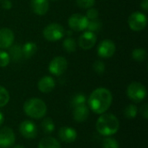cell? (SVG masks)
Instances as JSON below:
<instances>
[{"label": "cell", "mask_w": 148, "mask_h": 148, "mask_svg": "<svg viewBox=\"0 0 148 148\" xmlns=\"http://www.w3.org/2000/svg\"><path fill=\"white\" fill-rule=\"evenodd\" d=\"M13 148H25L23 146H22V145H16V146H15Z\"/></svg>", "instance_id": "8d00e7d4"}, {"label": "cell", "mask_w": 148, "mask_h": 148, "mask_svg": "<svg viewBox=\"0 0 148 148\" xmlns=\"http://www.w3.org/2000/svg\"><path fill=\"white\" fill-rule=\"evenodd\" d=\"M1 4H2V8L4 10H10L12 8V3L10 0H2Z\"/></svg>", "instance_id": "836d02e7"}, {"label": "cell", "mask_w": 148, "mask_h": 148, "mask_svg": "<svg viewBox=\"0 0 148 148\" xmlns=\"http://www.w3.org/2000/svg\"><path fill=\"white\" fill-rule=\"evenodd\" d=\"M138 114V108L135 105L130 104L127 106L124 109V115L127 119H134Z\"/></svg>", "instance_id": "484cf974"}, {"label": "cell", "mask_w": 148, "mask_h": 148, "mask_svg": "<svg viewBox=\"0 0 148 148\" xmlns=\"http://www.w3.org/2000/svg\"><path fill=\"white\" fill-rule=\"evenodd\" d=\"M55 87H56L55 80L51 76H49V75H45L42 77L37 83L38 89L42 93H44V94L50 93L51 91L54 90Z\"/></svg>", "instance_id": "9a60e30c"}, {"label": "cell", "mask_w": 148, "mask_h": 148, "mask_svg": "<svg viewBox=\"0 0 148 148\" xmlns=\"http://www.w3.org/2000/svg\"><path fill=\"white\" fill-rule=\"evenodd\" d=\"M30 7L33 12L38 16L45 15L49 8V0H31Z\"/></svg>", "instance_id": "2e32d148"}, {"label": "cell", "mask_w": 148, "mask_h": 148, "mask_svg": "<svg viewBox=\"0 0 148 148\" xmlns=\"http://www.w3.org/2000/svg\"><path fill=\"white\" fill-rule=\"evenodd\" d=\"M102 28V23L101 20H99L98 18L96 19H93V20H88V30L91 31V32H97L100 31Z\"/></svg>", "instance_id": "d4e9b609"}, {"label": "cell", "mask_w": 148, "mask_h": 148, "mask_svg": "<svg viewBox=\"0 0 148 148\" xmlns=\"http://www.w3.org/2000/svg\"><path fill=\"white\" fill-rule=\"evenodd\" d=\"M147 54L146 49H144L142 48H137V49H134L132 52L133 59L139 62H144L147 58Z\"/></svg>", "instance_id": "603a6c76"}, {"label": "cell", "mask_w": 148, "mask_h": 148, "mask_svg": "<svg viewBox=\"0 0 148 148\" xmlns=\"http://www.w3.org/2000/svg\"><path fill=\"white\" fill-rule=\"evenodd\" d=\"M3 121H4V117H3V114H2V112H0V126L3 123Z\"/></svg>", "instance_id": "d590c367"}, {"label": "cell", "mask_w": 148, "mask_h": 148, "mask_svg": "<svg viewBox=\"0 0 148 148\" xmlns=\"http://www.w3.org/2000/svg\"><path fill=\"white\" fill-rule=\"evenodd\" d=\"M15 35L9 28L0 29V49H9L14 42Z\"/></svg>", "instance_id": "4fadbf2b"}, {"label": "cell", "mask_w": 148, "mask_h": 148, "mask_svg": "<svg viewBox=\"0 0 148 148\" xmlns=\"http://www.w3.org/2000/svg\"><path fill=\"white\" fill-rule=\"evenodd\" d=\"M120 128L118 118L112 114H102L96 121V130L103 136H111L115 134Z\"/></svg>", "instance_id": "7a4b0ae2"}, {"label": "cell", "mask_w": 148, "mask_h": 148, "mask_svg": "<svg viewBox=\"0 0 148 148\" xmlns=\"http://www.w3.org/2000/svg\"><path fill=\"white\" fill-rule=\"evenodd\" d=\"M116 50V47L114 42L110 39L102 40L98 47H97V53L100 57L102 58H110L112 57Z\"/></svg>", "instance_id": "9c48e42d"}, {"label": "cell", "mask_w": 148, "mask_h": 148, "mask_svg": "<svg viewBox=\"0 0 148 148\" xmlns=\"http://www.w3.org/2000/svg\"><path fill=\"white\" fill-rule=\"evenodd\" d=\"M9 56L10 58H11L15 62H18L22 57H23V50H22V46L19 44L16 45H11L10 47V51H9Z\"/></svg>", "instance_id": "ffe728a7"}, {"label": "cell", "mask_w": 148, "mask_h": 148, "mask_svg": "<svg viewBox=\"0 0 148 148\" xmlns=\"http://www.w3.org/2000/svg\"><path fill=\"white\" fill-rule=\"evenodd\" d=\"M60 140L65 143H73L77 139V132L70 127H62L58 131Z\"/></svg>", "instance_id": "5bb4252c"}, {"label": "cell", "mask_w": 148, "mask_h": 148, "mask_svg": "<svg viewBox=\"0 0 148 148\" xmlns=\"http://www.w3.org/2000/svg\"><path fill=\"white\" fill-rule=\"evenodd\" d=\"M73 116H74L75 121L78 123H82L86 121L89 116L88 107L86 104H84V105L75 108L73 111Z\"/></svg>", "instance_id": "e0dca14e"}, {"label": "cell", "mask_w": 148, "mask_h": 148, "mask_svg": "<svg viewBox=\"0 0 148 148\" xmlns=\"http://www.w3.org/2000/svg\"><path fill=\"white\" fill-rule=\"evenodd\" d=\"M99 16V11L95 9V8H89L87 11V14H86V17L88 19V20H93V19H96L98 18Z\"/></svg>", "instance_id": "1f68e13d"}, {"label": "cell", "mask_w": 148, "mask_h": 148, "mask_svg": "<svg viewBox=\"0 0 148 148\" xmlns=\"http://www.w3.org/2000/svg\"><path fill=\"white\" fill-rule=\"evenodd\" d=\"M76 3L82 9H89L95 3V0H76Z\"/></svg>", "instance_id": "4dcf8cb0"}, {"label": "cell", "mask_w": 148, "mask_h": 148, "mask_svg": "<svg viewBox=\"0 0 148 148\" xmlns=\"http://www.w3.org/2000/svg\"><path fill=\"white\" fill-rule=\"evenodd\" d=\"M24 113L32 119H41L47 113L45 102L39 98L28 99L23 104Z\"/></svg>", "instance_id": "3957f363"}, {"label": "cell", "mask_w": 148, "mask_h": 148, "mask_svg": "<svg viewBox=\"0 0 148 148\" xmlns=\"http://www.w3.org/2000/svg\"><path fill=\"white\" fill-rule=\"evenodd\" d=\"M43 37L49 42H56L61 40L65 35V29L59 23H50L47 25L42 31Z\"/></svg>", "instance_id": "5b68a950"}, {"label": "cell", "mask_w": 148, "mask_h": 148, "mask_svg": "<svg viewBox=\"0 0 148 148\" xmlns=\"http://www.w3.org/2000/svg\"><path fill=\"white\" fill-rule=\"evenodd\" d=\"M130 29L134 31H140L144 29L147 24V18L144 13L135 11L132 13L127 20Z\"/></svg>", "instance_id": "8992f818"}, {"label": "cell", "mask_w": 148, "mask_h": 148, "mask_svg": "<svg viewBox=\"0 0 148 148\" xmlns=\"http://www.w3.org/2000/svg\"><path fill=\"white\" fill-rule=\"evenodd\" d=\"M62 47H63L64 50H66L67 52L72 53L76 50L77 43L74 38L68 37V38L64 39V41L62 42Z\"/></svg>", "instance_id": "7402d4cb"}, {"label": "cell", "mask_w": 148, "mask_h": 148, "mask_svg": "<svg viewBox=\"0 0 148 148\" xmlns=\"http://www.w3.org/2000/svg\"><path fill=\"white\" fill-rule=\"evenodd\" d=\"M68 23L71 29L75 31H83L87 29L88 19L86 17V16L75 13L69 16Z\"/></svg>", "instance_id": "ba28073f"}, {"label": "cell", "mask_w": 148, "mask_h": 148, "mask_svg": "<svg viewBox=\"0 0 148 148\" xmlns=\"http://www.w3.org/2000/svg\"><path fill=\"white\" fill-rule=\"evenodd\" d=\"M102 148H120V146L115 139L108 137L102 142Z\"/></svg>", "instance_id": "83f0119b"}, {"label": "cell", "mask_w": 148, "mask_h": 148, "mask_svg": "<svg viewBox=\"0 0 148 148\" xmlns=\"http://www.w3.org/2000/svg\"><path fill=\"white\" fill-rule=\"evenodd\" d=\"M140 113L141 116H142L144 119L147 120L148 119V104L147 103H145V104H143V105L140 107Z\"/></svg>", "instance_id": "d6a6232c"}, {"label": "cell", "mask_w": 148, "mask_h": 148, "mask_svg": "<svg viewBox=\"0 0 148 148\" xmlns=\"http://www.w3.org/2000/svg\"><path fill=\"white\" fill-rule=\"evenodd\" d=\"M96 40H97L96 35L94 32L88 30V31L84 32L82 35H81V36L79 37V40H78V43H79V46L82 49L88 50V49H92L95 46Z\"/></svg>", "instance_id": "7c38bea8"}, {"label": "cell", "mask_w": 148, "mask_h": 148, "mask_svg": "<svg viewBox=\"0 0 148 148\" xmlns=\"http://www.w3.org/2000/svg\"><path fill=\"white\" fill-rule=\"evenodd\" d=\"M16 141V137L13 130L10 127H4L0 128V147H11Z\"/></svg>", "instance_id": "30bf717a"}, {"label": "cell", "mask_w": 148, "mask_h": 148, "mask_svg": "<svg viewBox=\"0 0 148 148\" xmlns=\"http://www.w3.org/2000/svg\"><path fill=\"white\" fill-rule=\"evenodd\" d=\"M1 1H2V0H0V3H1Z\"/></svg>", "instance_id": "f35d334b"}, {"label": "cell", "mask_w": 148, "mask_h": 148, "mask_svg": "<svg viewBox=\"0 0 148 148\" xmlns=\"http://www.w3.org/2000/svg\"><path fill=\"white\" fill-rule=\"evenodd\" d=\"M10 56L6 51H0V67L1 68H4L6 66H8V64L10 63Z\"/></svg>", "instance_id": "f546056e"}, {"label": "cell", "mask_w": 148, "mask_h": 148, "mask_svg": "<svg viewBox=\"0 0 148 148\" xmlns=\"http://www.w3.org/2000/svg\"><path fill=\"white\" fill-rule=\"evenodd\" d=\"M113 101L111 92L105 88L95 89L88 97V103L89 108L97 114H102L108 111Z\"/></svg>", "instance_id": "6da1fadb"}, {"label": "cell", "mask_w": 148, "mask_h": 148, "mask_svg": "<svg viewBox=\"0 0 148 148\" xmlns=\"http://www.w3.org/2000/svg\"><path fill=\"white\" fill-rule=\"evenodd\" d=\"M41 127L42 128V131L45 134H51L54 132V130L56 128V126H55L53 120L49 117L44 118L42 120V121L41 123Z\"/></svg>", "instance_id": "44dd1931"}, {"label": "cell", "mask_w": 148, "mask_h": 148, "mask_svg": "<svg viewBox=\"0 0 148 148\" xmlns=\"http://www.w3.org/2000/svg\"><path fill=\"white\" fill-rule=\"evenodd\" d=\"M86 102H87V98H86L85 95L80 93V94L75 95L72 97L71 101H70V104L73 107V108H76L78 106H82V105L86 104Z\"/></svg>", "instance_id": "cb8c5ba5"}, {"label": "cell", "mask_w": 148, "mask_h": 148, "mask_svg": "<svg viewBox=\"0 0 148 148\" xmlns=\"http://www.w3.org/2000/svg\"><path fill=\"white\" fill-rule=\"evenodd\" d=\"M93 69L95 70V72H96L99 75H101L105 72V69H106V65L102 61L97 60L94 62L93 64Z\"/></svg>", "instance_id": "f1b7e54d"}, {"label": "cell", "mask_w": 148, "mask_h": 148, "mask_svg": "<svg viewBox=\"0 0 148 148\" xmlns=\"http://www.w3.org/2000/svg\"><path fill=\"white\" fill-rule=\"evenodd\" d=\"M19 132L26 139H35L37 136V127L36 124L29 120L23 121L20 123Z\"/></svg>", "instance_id": "8fae6325"}, {"label": "cell", "mask_w": 148, "mask_h": 148, "mask_svg": "<svg viewBox=\"0 0 148 148\" xmlns=\"http://www.w3.org/2000/svg\"><path fill=\"white\" fill-rule=\"evenodd\" d=\"M23 50V56L25 58H30L32 57L37 51V46L35 42H27L26 43L22 46Z\"/></svg>", "instance_id": "d6986e66"}, {"label": "cell", "mask_w": 148, "mask_h": 148, "mask_svg": "<svg viewBox=\"0 0 148 148\" xmlns=\"http://www.w3.org/2000/svg\"><path fill=\"white\" fill-rule=\"evenodd\" d=\"M140 7L145 10L147 11L148 10V0H142L140 3Z\"/></svg>", "instance_id": "e575fe53"}, {"label": "cell", "mask_w": 148, "mask_h": 148, "mask_svg": "<svg viewBox=\"0 0 148 148\" xmlns=\"http://www.w3.org/2000/svg\"><path fill=\"white\" fill-rule=\"evenodd\" d=\"M10 101V94L5 88L0 86V108H3L8 104Z\"/></svg>", "instance_id": "4316f807"}, {"label": "cell", "mask_w": 148, "mask_h": 148, "mask_svg": "<svg viewBox=\"0 0 148 148\" xmlns=\"http://www.w3.org/2000/svg\"><path fill=\"white\" fill-rule=\"evenodd\" d=\"M38 148H61V144L56 138L46 136L40 140Z\"/></svg>", "instance_id": "ac0fdd59"}, {"label": "cell", "mask_w": 148, "mask_h": 148, "mask_svg": "<svg viewBox=\"0 0 148 148\" xmlns=\"http://www.w3.org/2000/svg\"><path fill=\"white\" fill-rule=\"evenodd\" d=\"M127 95L131 101L139 103L146 99L147 91L143 84L138 82H134L130 83L129 86L127 87Z\"/></svg>", "instance_id": "277c9868"}, {"label": "cell", "mask_w": 148, "mask_h": 148, "mask_svg": "<svg viewBox=\"0 0 148 148\" xmlns=\"http://www.w3.org/2000/svg\"><path fill=\"white\" fill-rule=\"evenodd\" d=\"M51 1H53V2H56V1H57V0H51Z\"/></svg>", "instance_id": "74e56055"}, {"label": "cell", "mask_w": 148, "mask_h": 148, "mask_svg": "<svg viewBox=\"0 0 148 148\" xmlns=\"http://www.w3.org/2000/svg\"><path fill=\"white\" fill-rule=\"evenodd\" d=\"M68 68V62L63 56H56L49 64V71L56 76L62 75Z\"/></svg>", "instance_id": "52a82bcc"}]
</instances>
